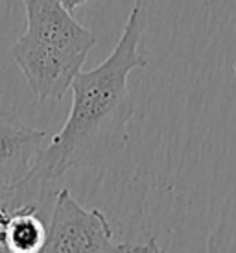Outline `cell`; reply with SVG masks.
<instances>
[{
    "label": "cell",
    "mask_w": 236,
    "mask_h": 253,
    "mask_svg": "<svg viewBox=\"0 0 236 253\" xmlns=\"http://www.w3.org/2000/svg\"><path fill=\"white\" fill-rule=\"evenodd\" d=\"M57 192V181L50 179L37 165L21 181L0 185V253H7V233L15 216L30 209L52 211Z\"/></svg>",
    "instance_id": "8992f818"
},
{
    "label": "cell",
    "mask_w": 236,
    "mask_h": 253,
    "mask_svg": "<svg viewBox=\"0 0 236 253\" xmlns=\"http://www.w3.org/2000/svg\"><path fill=\"white\" fill-rule=\"evenodd\" d=\"M11 56L37 100L46 102L67 94L89 54L37 41L24 32L13 44Z\"/></svg>",
    "instance_id": "3957f363"
},
{
    "label": "cell",
    "mask_w": 236,
    "mask_h": 253,
    "mask_svg": "<svg viewBox=\"0 0 236 253\" xmlns=\"http://www.w3.org/2000/svg\"><path fill=\"white\" fill-rule=\"evenodd\" d=\"M46 139V129L28 126L11 111H0V185H13L28 176Z\"/></svg>",
    "instance_id": "5b68a950"
},
{
    "label": "cell",
    "mask_w": 236,
    "mask_h": 253,
    "mask_svg": "<svg viewBox=\"0 0 236 253\" xmlns=\"http://www.w3.org/2000/svg\"><path fill=\"white\" fill-rule=\"evenodd\" d=\"M233 72H235V84H236V63L233 65Z\"/></svg>",
    "instance_id": "ba28073f"
},
{
    "label": "cell",
    "mask_w": 236,
    "mask_h": 253,
    "mask_svg": "<svg viewBox=\"0 0 236 253\" xmlns=\"http://www.w3.org/2000/svg\"><path fill=\"white\" fill-rule=\"evenodd\" d=\"M26 11V34L37 41L89 54L96 34L81 26L61 0H22Z\"/></svg>",
    "instance_id": "277c9868"
},
{
    "label": "cell",
    "mask_w": 236,
    "mask_h": 253,
    "mask_svg": "<svg viewBox=\"0 0 236 253\" xmlns=\"http://www.w3.org/2000/svg\"><path fill=\"white\" fill-rule=\"evenodd\" d=\"M146 26V2L135 0L111 54L74 78L67 122L35 163L50 179L59 181L69 170L104 167L125 148L127 124L135 115L127 78L148 67V59L140 54Z\"/></svg>",
    "instance_id": "6da1fadb"
},
{
    "label": "cell",
    "mask_w": 236,
    "mask_h": 253,
    "mask_svg": "<svg viewBox=\"0 0 236 253\" xmlns=\"http://www.w3.org/2000/svg\"><path fill=\"white\" fill-rule=\"evenodd\" d=\"M162 252L157 239L146 244L117 242L109 220L100 209H85L69 189H59L50 214L42 253H133Z\"/></svg>",
    "instance_id": "7a4b0ae2"
},
{
    "label": "cell",
    "mask_w": 236,
    "mask_h": 253,
    "mask_svg": "<svg viewBox=\"0 0 236 253\" xmlns=\"http://www.w3.org/2000/svg\"><path fill=\"white\" fill-rule=\"evenodd\" d=\"M89 0H61V4L69 11H74V9H78V7H81V6H85Z\"/></svg>",
    "instance_id": "52a82bcc"
}]
</instances>
